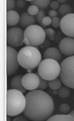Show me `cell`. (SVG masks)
<instances>
[{"instance_id":"44dd1931","label":"cell","mask_w":74,"mask_h":121,"mask_svg":"<svg viewBox=\"0 0 74 121\" xmlns=\"http://www.w3.org/2000/svg\"><path fill=\"white\" fill-rule=\"evenodd\" d=\"M35 73L39 76V84L37 89L43 91L47 89L48 85L47 80L40 76L37 72Z\"/></svg>"},{"instance_id":"484cf974","label":"cell","mask_w":74,"mask_h":121,"mask_svg":"<svg viewBox=\"0 0 74 121\" xmlns=\"http://www.w3.org/2000/svg\"><path fill=\"white\" fill-rule=\"evenodd\" d=\"M16 4L15 0H7V11L12 10L14 8Z\"/></svg>"},{"instance_id":"9c48e42d","label":"cell","mask_w":74,"mask_h":121,"mask_svg":"<svg viewBox=\"0 0 74 121\" xmlns=\"http://www.w3.org/2000/svg\"><path fill=\"white\" fill-rule=\"evenodd\" d=\"M60 27L61 31L66 36L74 37V13L64 16L61 20Z\"/></svg>"},{"instance_id":"4dcf8cb0","label":"cell","mask_w":74,"mask_h":121,"mask_svg":"<svg viewBox=\"0 0 74 121\" xmlns=\"http://www.w3.org/2000/svg\"><path fill=\"white\" fill-rule=\"evenodd\" d=\"M48 15L51 18L57 17V12L55 10H50L48 13Z\"/></svg>"},{"instance_id":"9a60e30c","label":"cell","mask_w":74,"mask_h":121,"mask_svg":"<svg viewBox=\"0 0 74 121\" xmlns=\"http://www.w3.org/2000/svg\"><path fill=\"white\" fill-rule=\"evenodd\" d=\"M19 15L16 11L10 10L7 11V24L10 26L16 25L19 22Z\"/></svg>"},{"instance_id":"d6986e66","label":"cell","mask_w":74,"mask_h":121,"mask_svg":"<svg viewBox=\"0 0 74 121\" xmlns=\"http://www.w3.org/2000/svg\"><path fill=\"white\" fill-rule=\"evenodd\" d=\"M71 8L69 5L64 4L61 5L59 8L58 11L59 13L63 16H65L70 13Z\"/></svg>"},{"instance_id":"ac0fdd59","label":"cell","mask_w":74,"mask_h":121,"mask_svg":"<svg viewBox=\"0 0 74 121\" xmlns=\"http://www.w3.org/2000/svg\"><path fill=\"white\" fill-rule=\"evenodd\" d=\"M48 85L53 90H58L61 87L62 83L60 80L57 78L48 82Z\"/></svg>"},{"instance_id":"8fae6325","label":"cell","mask_w":74,"mask_h":121,"mask_svg":"<svg viewBox=\"0 0 74 121\" xmlns=\"http://www.w3.org/2000/svg\"><path fill=\"white\" fill-rule=\"evenodd\" d=\"M60 52L66 56L74 55V38L66 37L61 40L59 44Z\"/></svg>"},{"instance_id":"5bb4252c","label":"cell","mask_w":74,"mask_h":121,"mask_svg":"<svg viewBox=\"0 0 74 121\" xmlns=\"http://www.w3.org/2000/svg\"><path fill=\"white\" fill-rule=\"evenodd\" d=\"M23 76L17 75L12 79L10 86L12 89L19 91L23 94L26 93L27 90L24 87L22 84V79Z\"/></svg>"},{"instance_id":"30bf717a","label":"cell","mask_w":74,"mask_h":121,"mask_svg":"<svg viewBox=\"0 0 74 121\" xmlns=\"http://www.w3.org/2000/svg\"><path fill=\"white\" fill-rule=\"evenodd\" d=\"M39 76L35 73H28L23 76L22 82L27 90L32 91L36 90L39 86Z\"/></svg>"},{"instance_id":"d6a6232c","label":"cell","mask_w":74,"mask_h":121,"mask_svg":"<svg viewBox=\"0 0 74 121\" xmlns=\"http://www.w3.org/2000/svg\"><path fill=\"white\" fill-rule=\"evenodd\" d=\"M13 121H29V120L24 117L20 116L15 118Z\"/></svg>"},{"instance_id":"ffe728a7","label":"cell","mask_w":74,"mask_h":121,"mask_svg":"<svg viewBox=\"0 0 74 121\" xmlns=\"http://www.w3.org/2000/svg\"><path fill=\"white\" fill-rule=\"evenodd\" d=\"M70 94L69 89L65 86L61 87L58 91V94L59 96L61 98H67L70 95Z\"/></svg>"},{"instance_id":"74e56055","label":"cell","mask_w":74,"mask_h":121,"mask_svg":"<svg viewBox=\"0 0 74 121\" xmlns=\"http://www.w3.org/2000/svg\"></svg>"},{"instance_id":"277c9868","label":"cell","mask_w":74,"mask_h":121,"mask_svg":"<svg viewBox=\"0 0 74 121\" xmlns=\"http://www.w3.org/2000/svg\"><path fill=\"white\" fill-rule=\"evenodd\" d=\"M60 71V65L58 62L52 59L43 60L38 67L37 72L40 76L48 81L57 78Z\"/></svg>"},{"instance_id":"7c38bea8","label":"cell","mask_w":74,"mask_h":121,"mask_svg":"<svg viewBox=\"0 0 74 121\" xmlns=\"http://www.w3.org/2000/svg\"><path fill=\"white\" fill-rule=\"evenodd\" d=\"M45 59L54 60L58 62L61 60L62 55L60 50L55 47H50L45 50L43 53Z\"/></svg>"},{"instance_id":"3957f363","label":"cell","mask_w":74,"mask_h":121,"mask_svg":"<svg viewBox=\"0 0 74 121\" xmlns=\"http://www.w3.org/2000/svg\"><path fill=\"white\" fill-rule=\"evenodd\" d=\"M7 115L14 116L23 112L26 100L22 93L16 90H9L7 91Z\"/></svg>"},{"instance_id":"e0dca14e","label":"cell","mask_w":74,"mask_h":121,"mask_svg":"<svg viewBox=\"0 0 74 121\" xmlns=\"http://www.w3.org/2000/svg\"><path fill=\"white\" fill-rule=\"evenodd\" d=\"M50 0H32L30 2L32 5L36 6L40 10L45 9L47 8L50 3Z\"/></svg>"},{"instance_id":"6da1fadb","label":"cell","mask_w":74,"mask_h":121,"mask_svg":"<svg viewBox=\"0 0 74 121\" xmlns=\"http://www.w3.org/2000/svg\"><path fill=\"white\" fill-rule=\"evenodd\" d=\"M25 97L26 104L23 113L28 119L33 121H44L52 114L54 103L47 93L36 89L28 93Z\"/></svg>"},{"instance_id":"d4e9b609","label":"cell","mask_w":74,"mask_h":121,"mask_svg":"<svg viewBox=\"0 0 74 121\" xmlns=\"http://www.w3.org/2000/svg\"><path fill=\"white\" fill-rule=\"evenodd\" d=\"M70 108L68 105L66 104H61L59 107L60 112L63 114H65L70 111Z\"/></svg>"},{"instance_id":"e575fe53","label":"cell","mask_w":74,"mask_h":121,"mask_svg":"<svg viewBox=\"0 0 74 121\" xmlns=\"http://www.w3.org/2000/svg\"><path fill=\"white\" fill-rule=\"evenodd\" d=\"M53 93L55 95L58 94V91L57 90H53Z\"/></svg>"},{"instance_id":"52a82bcc","label":"cell","mask_w":74,"mask_h":121,"mask_svg":"<svg viewBox=\"0 0 74 121\" xmlns=\"http://www.w3.org/2000/svg\"><path fill=\"white\" fill-rule=\"evenodd\" d=\"M7 42L12 47H19L23 43L24 32L18 27L11 28L8 30L7 33Z\"/></svg>"},{"instance_id":"5b68a950","label":"cell","mask_w":74,"mask_h":121,"mask_svg":"<svg viewBox=\"0 0 74 121\" xmlns=\"http://www.w3.org/2000/svg\"><path fill=\"white\" fill-rule=\"evenodd\" d=\"M60 65L61 81L66 86L74 89V55L66 58Z\"/></svg>"},{"instance_id":"4fadbf2b","label":"cell","mask_w":74,"mask_h":121,"mask_svg":"<svg viewBox=\"0 0 74 121\" xmlns=\"http://www.w3.org/2000/svg\"><path fill=\"white\" fill-rule=\"evenodd\" d=\"M36 20L34 16H32L27 12H25L20 15L19 22L21 26L24 28L27 27L35 24Z\"/></svg>"},{"instance_id":"f546056e","label":"cell","mask_w":74,"mask_h":121,"mask_svg":"<svg viewBox=\"0 0 74 121\" xmlns=\"http://www.w3.org/2000/svg\"><path fill=\"white\" fill-rule=\"evenodd\" d=\"M50 6L52 9L55 10L59 8L60 5L57 1H53L51 2Z\"/></svg>"},{"instance_id":"7a4b0ae2","label":"cell","mask_w":74,"mask_h":121,"mask_svg":"<svg viewBox=\"0 0 74 121\" xmlns=\"http://www.w3.org/2000/svg\"><path fill=\"white\" fill-rule=\"evenodd\" d=\"M17 59L22 67L27 70L32 69L38 66L41 61L42 56L39 50L35 47L27 46L19 50Z\"/></svg>"},{"instance_id":"8d00e7d4","label":"cell","mask_w":74,"mask_h":121,"mask_svg":"<svg viewBox=\"0 0 74 121\" xmlns=\"http://www.w3.org/2000/svg\"><path fill=\"white\" fill-rule=\"evenodd\" d=\"M32 0H26V1H30V2H31V1Z\"/></svg>"},{"instance_id":"8992f818","label":"cell","mask_w":74,"mask_h":121,"mask_svg":"<svg viewBox=\"0 0 74 121\" xmlns=\"http://www.w3.org/2000/svg\"><path fill=\"white\" fill-rule=\"evenodd\" d=\"M46 36L45 30L36 24L27 27L24 32V38L28 40L29 46H39L44 41Z\"/></svg>"},{"instance_id":"cb8c5ba5","label":"cell","mask_w":74,"mask_h":121,"mask_svg":"<svg viewBox=\"0 0 74 121\" xmlns=\"http://www.w3.org/2000/svg\"><path fill=\"white\" fill-rule=\"evenodd\" d=\"M39 10V9L36 6L33 5L30 6L27 9L28 13L33 16L36 15Z\"/></svg>"},{"instance_id":"ba28073f","label":"cell","mask_w":74,"mask_h":121,"mask_svg":"<svg viewBox=\"0 0 74 121\" xmlns=\"http://www.w3.org/2000/svg\"><path fill=\"white\" fill-rule=\"evenodd\" d=\"M18 52L16 49L9 45L7 46V74L10 76L17 71L20 65L18 60Z\"/></svg>"},{"instance_id":"836d02e7","label":"cell","mask_w":74,"mask_h":121,"mask_svg":"<svg viewBox=\"0 0 74 121\" xmlns=\"http://www.w3.org/2000/svg\"><path fill=\"white\" fill-rule=\"evenodd\" d=\"M66 1H67L65 0H59L57 1L59 3L62 4L65 3Z\"/></svg>"},{"instance_id":"83f0119b","label":"cell","mask_w":74,"mask_h":121,"mask_svg":"<svg viewBox=\"0 0 74 121\" xmlns=\"http://www.w3.org/2000/svg\"><path fill=\"white\" fill-rule=\"evenodd\" d=\"M52 22V19L49 16L45 17L42 20V23L45 27L51 24Z\"/></svg>"},{"instance_id":"603a6c76","label":"cell","mask_w":74,"mask_h":121,"mask_svg":"<svg viewBox=\"0 0 74 121\" xmlns=\"http://www.w3.org/2000/svg\"><path fill=\"white\" fill-rule=\"evenodd\" d=\"M46 36L48 39L52 41H54L55 39V32L54 30L49 28L45 30Z\"/></svg>"},{"instance_id":"2e32d148","label":"cell","mask_w":74,"mask_h":121,"mask_svg":"<svg viewBox=\"0 0 74 121\" xmlns=\"http://www.w3.org/2000/svg\"><path fill=\"white\" fill-rule=\"evenodd\" d=\"M47 121H74V110L67 115L57 114L50 117Z\"/></svg>"},{"instance_id":"4316f807","label":"cell","mask_w":74,"mask_h":121,"mask_svg":"<svg viewBox=\"0 0 74 121\" xmlns=\"http://www.w3.org/2000/svg\"><path fill=\"white\" fill-rule=\"evenodd\" d=\"M61 20L57 17H54L52 19L51 25L52 26L55 28H57L60 26Z\"/></svg>"},{"instance_id":"1f68e13d","label":"cell","mask_w":74,"mask_h":121,"mask_svg":"<svg viewBox=\"0 0 74 121\" xmlns=\"http://www.w3.org/2000/svg\"><path fill=\"white\" fill-rule=\"evenodd\" d=\"M16 4L18 7L22 8L25 6L26 2L24 0H17L16 2Z\"/></svg>"},{"instance_id":"f1b7e54d","label":"cell","mask_w":74,"mask_h":121,"mask_svg":"<svg viewBox=\"0 0 74 121\" xmlns=\"http://www.w3.org/2000/svg\"><path fill=\"white\" fill-rule=\"evenodd\" d=\"M50 45V43L48 39H45L44 41L40 45L41 48L44 50H46L49 48Z\"/></svg>"},{"instance_id":"7402d4cb","label":"cell","mask_w":74,"mask_h":121,"mask_svg":"<svg viewBox=\"0 0 74 121\" xmlns=\"http://www.w3.org/2000/svg\"><path fill=\"white\" fill-rule=\"evenodd\" d=\"M35 18L39 23L41 26L45 27L42 23V20L45 17V12L42 10H40L37 14L35 15Z\"/></svg>"},{"instance_id":"d590c367","label":"cell","mask_w":74,"mask_h":121,"mask_svg":"<svg viewBox=\"0 0 74 121\" xmlns=\"http://www.w3.org/2000/svg\"><path fill=\"white\" fill-rule=\"evenodd\" d=\"M8 115L7 117V121H11V119L10 117Z\"/></svg>"}]
</instances>
